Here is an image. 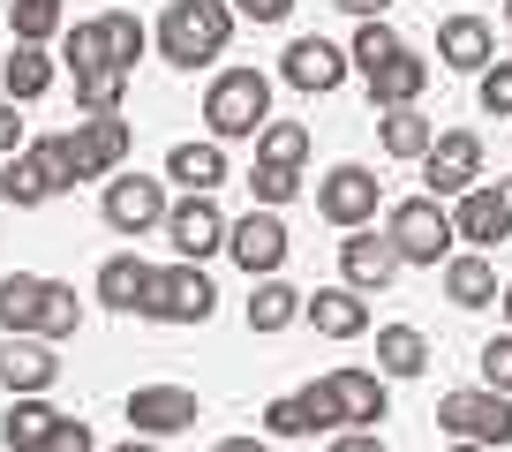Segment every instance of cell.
Wrapping results in <instances>:
<instances>
[{"instance_id":"cell-32","label":"cell","mask_w":512,"mask_h":452,"mask_svg":"<svg viewBox=\"0 0 512 452\" xmlns=\"http://www.w3.org/2000/svg\"><path fill=\"white\" fill-rule=\"evenodd\" d=\"M377 136H384V151H392V159H430V144H437V129L422 121L415 106H407V113H384Z\"/></svg>"},{"instance_id":"cell-42","label":"cell","mask_w":512,"mask_h":452,"mask_svg":"<svg viewBox=\"0 0 512 452\" xmlns=\"http://www.w3.org/2000/svg\"><path fill=\"white\" fill-rule=\"evenodd\" d=\"M332 8H347L354 23H384V8H392V0H332Z\"/></svg>"},{"instance_id":"cell-8","label":"cell","mask_w":512,"mask_h":452,"mask_svg":"<svg viewBox=\"0 0 512 452\" xmlns=\"http://www.w3.org/2000/svg\"><path fill=\"white\" fill-rule=\"evenodd\" d=\"M211 309H219V287L204 279V264H166V272H151L144 317H159V324H204Z\"/></svg>"},{"instance_id":"cell-17","label":"cell","mask_w":512,"mask_h":452,"mask_svg":"<svg viewBox=\"0 0 512 452\" xmlns=\"http://www.w3.org/2000/svg\"><path fill=\"white\" fill-rule=\"evenodd\" d=\"M347 53L332 46V38H294L287 53H279V76L294 83V91H339V83H347Z\"/></svg>"},{"instance_id":"cell-3","label":"cell","mask_w":512,"mask_h":452,"mask_svg":"<svg viewBox=\"0 0 512 452\" xmlns=\"http://www.w3.org/2000/svg\"><path fill=\"white\" fill-rule=\"evenodd\" d=\"M272 121V76L264 68H219L204 91V129L211 144H241V136H264Z\"/></svg>"},{"instance_id":"cell-33","label":"cell","mask_w":512,"mask_h":452,"mask_svg":"<svg viewBox=\"0 0 512 452\" xmlns=\"http://www.w3.org/2000/svg\"><path fill=\"white\" fill-rule=\"evenodd\" d=\"M400 53H407V38L392 31V23H362V31H354V53H347V61L362 68V76H377V68H384V61H400Z\"/></svg>"},{"instance_id":"cell-49","label":"cell","mask_w":512,"mask_h":452,"mask_svg":"<svg viewBox=\"0 0 512 452\" xmlns=\"http://www.w3.org/2000/svg\"><path fill=\"white\" fill-rule=\"evenodd\" d=\"M0 8H8V0H0Z\"/></svg>"},{"instance_id":"cell-2","label":"cell","mask_w":512,"mask_h":452,"mask_svg":"<svg viewBox=\"0 0 512 452\" xmlns=\"http://www.w3.org/2000/svg\"><path fill=\"white\" fill-rule=\"evenodd\" d=\"M83 324V302L68 279H38V272H8L0 279V332L8 339H68Z\"/></svg>"},{"instance_id":"cell-6","label":"cell","mask_w":512,"mask_h":452,"mask_svg":"<svg viewBox=\"0 0 512 452\" xmlns=\"http://www.w3.org/2000/svg\"><path fill=\"white\" fill-rule=\"evenodd\" d=\"M61 189H76V174H68V159H61V136H38V144H23L16 159L0 166V196H8L16 211L53 204Z\"/></svg>"},{"instance_id":"cell-47","label":"cell","mask_w":512,"mask_h":452,"mask_svg":"<svg viewBox=\"0 0 512 452\" xmlns=\"http://www.w3.org/2000/svg\"><path fill=\"white\" fill-rule=\"evenodd\" d=\"M452 452H482V445H452Z\"/></svg>"},{"instance_id":"cell-39","label":"cell","mask_w":512,"mask_h":452,"mask_svg":"<svg viewBox=\"0 0 512 452\" xmlns=\"http://www.w3.org/2000/svg\"><path fill=\"white\" fill-rule=\"evenodd\" d=\"M38 452H98V437H91V422H76V415H61L53 422V437Z\"/></svg>"},{"instance_id":"cell-13","label":"cell","mask_w":512,"mask_h":452,"mask_svg":"<svg viewBox=\"0 0 512 452\" xmlns=\"http://www.w3.org/2000/svg\"><path fill=\"white\" fill-rule=\"evenodd\" d=\"M226 257H234L249 279H272L279 264H287V226H279V211H249V219H234V226H226Z\"/></svg>"},{"instance_id":"cell-1","label":"cell","mask_w":512,"mask_h":452,"mask_svg":"<svg viewBox=\"0 0 512 452\" xmlns=\"http://www.w3.org/2000/svg\"><path fill=\"white\" fill-rule=\"evenodd\" d=\"M151 31L128 8H106V16L76 23L68 31V68H76V106L83 121H113L128 98V76H136V61H144Z\"/></svg>"},{"instance_id":"cell-9","label":"cell","mask_w":512,"mask_h":452,"mask_svg":"<svg viewBox=\"0 0 512 452\" xmlns=\"http://www.w3.org/2000/svg\"><path fill=\"white\" fill-rule=\"evenodd\" d=\"M437 422H445L460 445H482V452L512 445V400L505 392H445V400H437Z\"/></svg>"},{"instance_id":"cell-37","label":"cell","mask_w":512,"mask_h":452,"mask_svg":"<svg viewBox=\"0 0 512 452\" xmlns=\"http://www.w3.org/2000/svg\"><path fill=\"white\" fill-rule=\"evenodd\" d=\"M475 98H482V113H497V121H505V113H512V61H490V68H482Z\"/></svg>"},{"instance_id":"cell-38","label":"cell","mask_w":512,"mask_h":452,"mask_svg":"<svg viewBox=\"0 0 512 452\" xmlns=\"http://www.w3.org/2000/svg\"><path fill=\"white\" fill-rule=\"evenodd\" d=\"M482 392H505V400H512V332L482 347Z\"/></svg>"},{"instance_id":"cell-7","label":"cell","mask_w":512,"mask_h":452,"mask_svg":"<svg viewBox=\"0 0 512 452\" xmlns=\"http://www.w3.org/2000/svg\"><path fill=\"white\" fill-rule=\"evenodd\" d=\"M384 242H392L400 264H437L460 234H452V211L437 204V196H407V204H392V219H384Z\"/></svg>"},{"instance_id":"cell-24","label":"cell","mask_w":512,"mask_h":452,"mask_svg":"<svg viewBox=\"0 0 512 452\" xmlns=\"http://www.w3.org/2000/svg\"><path fill=\"white\" fill-rule=\"evenodd\" d=\"M166 181H181L189 196H211L226 181V144H211V136L204 144H174L166 151Z\"/></svg>"},{"instance_id":"cell-21","label":"cell","mask_w":512,"mask_h":452,"mask_svg":"<svg viewBox=\"0 0 512 452\" xmlns=\"http://www.w3.org/2000/svg\"><path fill=\"white\" fill-rule=\"evenodd\" d=\"M437 61L460 68V76H482V68L497 61L490 23H482V16H445V23H437Z\"/></svg>"},{"instance_id":"cell-19","label":"cell","mask_w":512,"mask_h":452,"mask_svg":"<svg viewBox=\"0 0 512 452\" xmlns=\"http://www.w3.org/2000/svg\"><path fill=\"white\" fill-rule=\"evenodd\" d=\"M339 272H347L354 294H384L392 279H400V257H392L384 234H362V226H354L347 242H339Z\"/></svg>"},{"instance_id":"cell-31","label":"cell","mask_w":512,"mask_h":452,"mask_svg":"<svg viewBox=\"0 0 512 452\" xmlns=\"http://www.w3.org/2000/svg\"><path fill=\"white\" fill-rule=\"evenodd\" d=\"M309 159V129L302 121H264V136H256V166H287V174H302Z\"/></svg>"},{"instance_id":"cell-35","label":"cell","mask_w":512,"mask_h":452,"mask_svg":"<svg viewBox=\"0 0 512 452\" xmlns=\"http://www.w3.org/2000/svg\"><path fill=\"white\" fill-rule=\"evenodd\" d=\"M249 189H256V211H279L302 189V174H287V166H249Z\"/></svg>"},{"instance_id":"cell-45","label":"cell","mask_w":512,"mask_h":452,"mask_svg":"<svg viewBox=\"0 0 512 452\" xmlns=\"http://www.w3.org/2000/svg\"><path fill=\"white\" fill-rule=\"evenodd\" d=\"M113 452H151V437H128V445H113Z\"/></svg>"},{"instance_id":"cell-30","label":"cell","mask_w":512,"mask_h":452,"mask_svg":"<svg viewBox=\"0 0 512 452\" xmlns=\"http://www.w3.org/2000/svg\"><path fill=\"white\" fill-rule=\"evenodd\" d=\"M294 317H302V294H294L287 279H256V294H249V332H287Z\"/></svg>"},{"instance_id":"cell-12","label":"cell","mask_w":512,"mask_h":452,"mask_svg":"<svg viewBox=\"0 0 512 452\" xmlns=\"http://www.w3.org/2000/svg\"><path fill=\"white\" fill-rule=\"evenodd\" d=\"M422 181H430V196H467L482 189V136L475 129H445L430 144V159H422Z\"/></svg>"},{"instance_id":"cell-15","label":"cell","mask_w":512,"mask_h":452,"mask_svg":"<svg viewBox=\"0 0 512 452\" xmlns=\"http://www.w3.org/2000/svg\"><path fill=\"white\" fill-rule=\"evenodd\" d=\"M377 196H384V181L369 174V166H332V174L317 181V211L332 226H362V219H377Z\"/></svg>"},{"instance_id":"cell-40","label":"cell","mask_w":512,"mask_h":452,"mask_svg":"<svg viewBox=\"0 0 512 452\" xmlns=\"http://www.w3.org/2000/svg\"><path fill=\"white\" fill-rule=\"evenodd\" d=\"M16 151H23V121H16V106L0 98V159H16Z\"/></svg>"},{"instance_id":"cell-4","label":"cell","mask_w":512,"mask_h":452,"mask_svg":"<svg viewBox=\"0 0 512 452\" xmlns=\"http://www.w3.org/2000/svg\"><path fill=\"white\" fill-rule=\"evenodd\" d=\"M159 53L174 68H204L226 53V38H234V8L226 0H166V16H159Z\"/></svg>"},{"instance_id":"cell-29","label":"cell","mask_w":512,"mask_h":452,"mask_svg":"<svg viewBox=\"0 0 512 452\" xmlns=\"http://www.w3.org/2000/svg\"><path fill=\"white\" fill-rule=\"evenodd\" d=\"M53 422H61V407L16 400V407H8V422H0V452H38V445L53 437Z\"/></svg>"},{"instance_id":"cell-10","label":"cell","mask_w":512,"mask_h":452,"mask_svg":"<svg viewBox=\"0 0 512 452\" xmlns=\"http://www.w3.org/2000/svg\"><path fill=\"white\" fill-rule=\"evenodd\" d=\"M128 121L113 113V121H76V129H61V159H68V174L76 181H106V174H121V159H128Z\"/></svg>"},{"instance_id":"cell-34","label":"cell","mask_w":512,"mask_h":452,"mask_svg":"<svg viewBox=\"0 0 512 452\" xmlns=\"http://www.w3.org/2000/svg\"><path fill=\"white\" fill-rule=\"evenodd\" d=\"M8 23H16V46H46L61 31V0H8Z\"/></svg>"},{"instance_id":"cell-23","label":"cell","mask_w":512,"mask_h":452,"mask_svg":"<svg viewBox=\"0 0 512 452\" xmlns=\"http://www.w3.org/2000/svg\"><path fill=\"white\" fill-rule=\"evenodd\" d=\"M422 91H430V61H415V53H400V61H384L369 76V106H384V113H407Z\"/></svg>"},{"instance_id":"cell-44","label":"cell","mask_w":512,"mask_h":452,"mask_svg":"<svg viewBox=\"0 0 512 452\" xmlns=\"http://www.w3.org/2000/svg\"><path fill=\"white\" fill-rule=\"evenodd\" d=\"M211 452H264V437H219Z\"/></svg>"},{"instance_id":"cell-27","label":"cell","mask_w":512,"mask_h":452,"mask_svg":"<svg viewBox=\"0 0 512 452\" xmlns=\"http://www.w3.org/2000/svg\"><path fill=\"white\" fill-rule=\"evenodd\" d=\"M0 83H8V106H31V98H46L53 91V61H46V46H16L8 61H0Z\"/></svg>"},{"instance_id":"cell-11","label":"cell","mask_w":512,"mask_h":452,"mask_svg":"<svg viewBox=\"0 0 512 452\" xmlns=\"http://www.w3.org/2000/svg\"><path fill=\"white\" fill-rule=\"evenodd\" d=\"M98 211H106V226L113 234H151V226H166V181H151V174H113L106 181V196H98Z\"/></svg>"},{"instance_id":"cell-22","label":"cell","mask_w":512,"mask_h":452,"mask_svg":"<svg viewBox=\"0 0 512 452\" xmlns=\"http://www.w3.org/2000/svg\"><path fill=\"white\" fill-rule=\"evenodd\" d=\"M302 317L317 324L324 339H362L369 332V302L354 287H317V294H302Z\"/></svg>"},{"instance_id":"cell-14","label":"cell","mask_w":512,"mask_h":452,"mask_svg":"<svg viewBox=\"0 0 512 452\" xmlns=\"http://www.w3.org/2000/svg\"><path fill=\"white\" fill-rule=\"evenodd\" d=\"M128 422H136V437H174V430H196L204 407H196L189 385H136L128 392Z\"/></svg>"},{"instance_id":"cell-48","label":"cell","mask_w":512,"mask_h":452,"mask_svg":"<svg viewBox=\"0 0 512 452\" xmlns=\"http://www.w3.org/2000/svg\"><path fill=\"white\" fill-rule=\"evenodd\" d=\"M505 23H512V0H505Z\"/></svg>"},{"instance_id":"cell-36","label":"cell","mask_w":512,"mask_h":452,"mask_svg":"<svg viewBox=\"0 0 512 452\" xmlns=\"http://www.w3.org/2000/svg\"><path fill=\"white\" fill-rule=\"evenodd\" d=\"M264 430H272V437H309V430H317V422H309V407H302V392H287V400L264 407Z\"/></svg>"},{"instance_id":"cell-41","label":"cell","mask_w":512,"mask_h":452,"mask_svg":"<svg viewBox=\"0 0 512 452\" xmlns=\"http://www.w3.org/2000/svg\"><path fill=\"white\" fill-rule=\"evenodd\" d=\"M234 8H241V16H256V23H287L294 0H234Z\"/></svg>"},{"instance_id":"cell-16","label":"cell","mask_w":512,"mask_h":452,"mask_svg":"<svg viewBox=\"0 0 512 452\" xmlns=\"http://www.w3.org/2000/svg\"><path fill=\"white\" fill-rule=\"evenodd\" d=\"M166 242H174L181 264H204L211 249H226V211L211 204V196H181V204L166 211Z\"/></svg>"},{"instance_id":"cell-18","label":"cell","mask_w":512,"mask_h":452,"mask_svg":"<svg viewBox=\"0 0 512 452\" xmlns=\"http://www.w3.org/2000/svg\"><path fill=\"white\" fill-rule=\"evenodd\" d=\"M61 362H53L46 339H0V385L16 392V400H46Z\"/></svg>"},{"instance_id":"cell-28","label":"cell","mask_w":512,"mask_h":452,"mask_svg":"<svg viewBox=\"0 0 512 452\" xmlns=\"http://www.w3.org/2000/svg\"><path fill=\"white\" fill-rule=\"evenodd\" d=\"M377 370L384 377H422L430 370V339H422L415 324H384L377 332Z\"/></svg>"},{"instance_id":"cell-26","label":"cell","mask_w":512,"mask_h":452,"mask_svg":"<svg viewBox=\"0 0 512 452\" xmlns=\"http://www.w3.org/2000/svg\"><path fill=\"white\" fill-rule=\"evenodd\" d=\"M144 294H151V264L136 257V249H121V257L98 264V302L106 309H144Z\"/></svg>"},{"instance_id":"cell-25","label":"cell","mask_w":512,"mask_h":452,"mask_svg":"<svg viewBox=\"0 0 512 452\" xmlns=\"http://www.w3.org/2000/svg\"><path fill=\"white\" fill-rule=\"evenodd\" d=\"M445 302H452V309H490V302H497V264L482 257V249L445 257Z\"/></svg>"},{"instance_id":"cell-5","label":"cell","mask_w":512,"mask_h":452,"mask_svg":"<svg viewBox=\"0 0 512 452\" xmlns=\"http://www.w3.org/2000/svg\"><path fill=\"white\" fill-rule=\"evenodd\" d=\"M302 407H309V422H362V430H377L384 415H392V392H384V377L377 370H332V377H317V385L302 392Z\"/></svg>"},{"instance_id":"cell-46","label":"cell","mask_w":512,"mask_h":452,"mask_svg":"<svg viewBox=\"0 0 512 452\" xmlns=\"http://www.w3.org/2000/svg\"><path fill=\"white\" fill-rule=\"evenodd\" d=\"M497 309H505V324H512V287H505V294H497Z\"/></svg>"},{"instance_id":"cell-43","label":"cell","mask_w":512,"mask_h":452,"mask_svg":"<svg viewBox=\"0 0 512 452\" xmlns=\"http://www.w3.org/2000/svg\"><path fill=\"white\" fill-rule=\"evenodd\" d=\"M332 452H377V430H347V437H332Z\"/></svg>"},{"instance_id":"cell-20","label":"cell","mask_w":512,"mask_h":452,"mask_svg":"<svg viewBox=\"0 0 512 452\" xmlns=\"http://www.w3.org/2000/svg\"><path fill=\"white\" fill-rule=\"evenodd\" d=\"M452 234H460V242H512V181L467 189L460 211H452Z\"/></svg>"}]
</instances>
